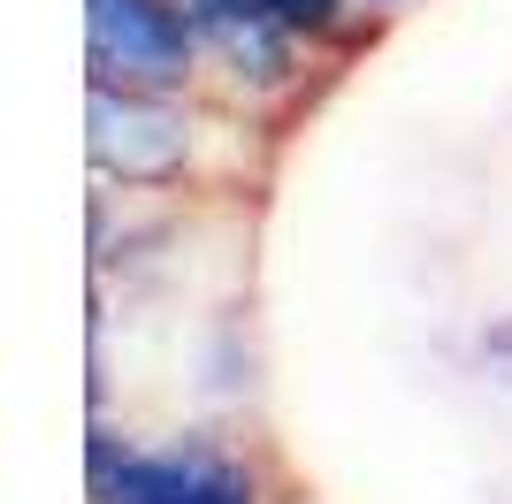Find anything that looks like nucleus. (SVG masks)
<instances>
[{"mask_svg":"<svg viewBox=\"0 0 512 504\" xmlns=\"http://www.w3.org/2000/svg\"><path fill=\"white\" fill-rule=\"evenodd\" d=\"M92 504H260L253 466L207 443H115L92 436Z\"/></svg>","mask_w":512,"mask_h":504,"instance_id":"obj_1","label":"nucleus"},{"mask_svg":"<svg viewBox=\"0 0 512 504\" xmlns=\"http://www.w3.org/2000/svg\"><path fill=\"white\" fill-rule=\"evenodd\" d=\"M92 84L123 92H176L199 62V31L184 0H85Z\"/></svg>","mask_w":512,"mask_h":504,"instance_id":"obj_2","label":"nucleus"},{"mask_svg":"<svg viewBox=\"0 0 512 504\" xmlns=\"http://www.w3.org/2000/svg\"><path fill=\"white\" fill-rule=\"evenodd\" d=\"M192 8V31L199 46H214L222 62H230L237 84H260V92H276V84L299 77V31L276 23L260 0H184Z\"/></svg>","mask_w":512,"mask_h":504,"instance_id":"obj_3","label":"nucleus"},{"mask_svg":"<svg viewBox=\"0 0 512 504\" xmlns=\"http://www.w3.org/2000/svg\"><path fill=\"white\" fill-rule=\"evenodd\" d=\"M260 8H268L276 23H291V31H299L306 46H321V39H344V31H352V16H360L352 0H260Z\"/></svg>","mask_w":512,"mask_h":504,"instance_id":"obj_4","label":"nucleus"}]
</instances>
